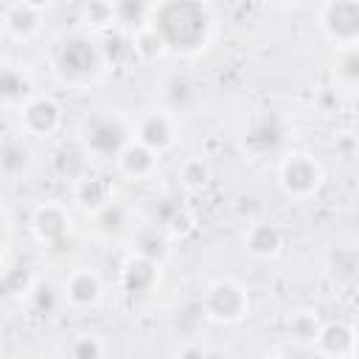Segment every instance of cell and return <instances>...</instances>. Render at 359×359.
I'll list each match as a JSON object with an SVG mask.
<instances>
[{
    "instance_id": "obj_10",
    "label": "cell",
    "mask_w": 359,
    "mask_h": 359,
    "mask_svg": "<svg viewBox=\"0 0 359 359\" xmlns=\"http://www.w3.org/2000/svg\"><path fill=\"white\" fill-rule=\"evenodd\" d=\"M28 227H31V236L36 238V244H42L45 250H59V247H65L70 241L73 216H70L65 202L48 199V202H39L31 210Z\"/></svg>"
},
{
    "instance_id": "obj_7",
    "label": "cell",
    "mask_w": 359,
    "mask_h": 359,
    "mask_svg": "<svg viewBox=\"0 0 359 359\" xmlns=\"http://www.w3.org/2000/svg\"><path fill=\"white\" fill-rule=\"evenodd\" d=\"M17 121H20V132L25 137L48 140V137H53V135L62 132V126H65V109H62V104L53 95H48V93H31L17 107Z\"/></svg>"
},
{
    "instance_id": "obj_19",
    "label": "cell",
    "mask_w": 359,
    "mask_h": 359,
    "mask_svg": "<svg viewBox=\"0 0 359 359\" xmlns=\"http://www.w3.org/2000/svg\"><path fill=\"white\" fill-rule=\"evenodd\" d=\"M314 353L328 359H353L356 356V328L345 320H323V328L314 339Z\"/></svg>"
},
{
    "instance_id": "obj_20",
    "label": "cell",
    "mask_w": 359,
    "mask_h": 359,
    "mask_svg": "<svg viewBox=\"0 0 359 359\" xmlns=\"http://www.w3.org/2000/svg\"><path fill=\"white\" fill-rule=\"evenodd\" d=\"M36 280H39V275H36L34 264H28L25 258H14L11 264H6L0 269V300L22 303Z\"/></svg>"
},
{
    "instance_id": "obj_26",
    "label": "cell",
    "mask_w": 359,
    "mask_h": 359,
    "mask_svg": "<svg viewBox=\"0 0 359 359\" xmlns=\"http://www.w3.org/2000/svg\"><path fill=\"white\" fill-rule=\"evenodd\" d=\"M196 101H199V90L194 87V81L188 76L174 73L163 81V107L168 112H174L177 118L182 112H191L196 107Z\"/></svg>"
},
{
    "instance_id": "obj_34",
    "label": "cell",
    "mask_w": 359,
    "mask_h": 359,
    "mask_svg": "<svg viewBox=\"0 0 359 359\" xmlns=\"http://www.w3.org/2000/svg\"><path fill=\"white\" fill-rule=\"evenodd\" d=\"M65 351L70 356H76V359H101V356L109 353L107 342L101 337H95V334H79V337H73Z\"/></svg>"
},
{
    "instance_id": "obj_25",
    "label": "cell",
    "mask_w": 359,
    "mask_h": 359,
    "mask_svg": "<svg viewBox=\"0 0 359 359\" xmlns=\"http://www.w3.org/2000/svg\"><path fill=\"white\" fill-rule=\"evenodd\" d=\"M328 70H331L334 87L351 95L356 90V84H359V48L356 45L334 48V56H331Z\"/></svg>"
},
{
    "instance_id": "obj_13",
    "label": "cell",
    "mask_w": 359,
    "mask_h": 359,
    "mask_svg": "<svg viewBox=\"0 0 359 359\" xmlns=\"http://www.w3.org/2000/svg\"><path fill=\"white\" fill-rule=\"evenodd\" d=\"M146 222L157 224L171 241L185 238V236H191V233L196 230V216H194V210H191L180 196H171V194H165V196H160V199L151 202Z\"/></svg>"
},
{
    "instance_id": "obj_38",
    "label": "cell",
    "mask_w": 359,
    "mask_h": 359,
    "mask_svg": "<svg viewBox=\"0 0 359 359\" xmlns=\"http://www.w3.org/2000/svg\"><path fill=\"white\" fill-rule=\"evenodd\" d=\"M22 3H28V6H34V8H39V11H45L48 6H53V0H22Z\"/></svg>"
},
{
    "instance_id": "obj_29",
    "label": "cell",
    "mask_w": 359,
    "mask_h": 359,
    "mask_svg": "<svg viewBox=\"0 0 359 359\" xmlns=\"http://www.w3.org/2000/svg\"><path fill=\"white\" fill-rule=\"evenodd\" d=\"M101 53H104L107 70H126L129 65H137L132 50V36L118 28L101 34Z\"/></svg>"
},
{
    "instance_id": "obj_23",
    "label": "cell",
    "mask_w": 359,
    "mask_h": 359,
    "mask_svg": "<svg viewBox=\"0 0 359 359\" xmlns=\"http://www.w3.org/2000/svg\"><path fill=\"white\" fill-rule=\"evenodd\" d=\"M34 93V79L22 65L0 62V107L17 109Z\"/></svg>"
},
{
    "instance_id": "obj_8",
    "label": "cell",
    "mask_w": 359,
    "mask_h": 359,
    "mask_svg": "<svg viewBox=\"0 0 359 359\" xmlns=\"http://www.w3.org/2000/svg\"><path fill=\"white\" fill-rule=\"evenodd\" d=\"M317 28L331 48L359 42V0H323L317 11Z\"/></svg>"
},
{
    "instance_id": "obj_28",
    "label": "cell",
    "mask_w": 359,
    "mask_h": 359,
    "mask_svg": "<svg viewBox=\"0 0 359 359\" xmlns=\"http://www.w3.org/2000/svg\"><path fill=\"white\" fill-rule=\"evenodd\" d=\"M154 0H112V20L115 28L123 34H135L151 20Z\"/></svg>"
},
{
    "instance_id": "obj_32",
    "label": "cell",
    "mask_w": 359,
    "mask_h": 359,
    "mask_svg": "<svg viewBox=\"0 0 359 359\" xmlns=\"http://www.w3.org/2000/svg\"><path fill=\"white\" fill-rule=\"evenodd\" d=\"M79 22L84 31L101 36L107 31L115 28V20H112V0H81L79 6Z\"/></svg>"
},
{
    "instance_id": "obj_22",
    "label": "cell",
    "mask_w": 359,
    "mask_h": 359,
    "mask_svg": "<svg viewBox=\"0 0 359 359\" xmlns=\"http://www.w3.org/2000/svg\"><path fill=\"white\" fill-rule=\"evenodd\" d=\"M90 219H93V230H95V236H101V238H107V241L126 238L129 230L135 227L132 208L123 205L121 199H112L107 208H101V210L93 213Z\"/></svg>"
},
{
    "instance_id": "obj_24",
    "label": "cell",
    "mask_w": 359,
    "mask_h": 359,
    "mask_svg": "<svg viewBox=\"0 0 359 359\" xmlns=\"http://www.w3.org/2000/svg\"><path fill=\"white\" fill-rule=\"evenodd\" d=\"M320 328H323V317H320V311L311 309V306H297V309H292V311L286 314V320H283L286 342L303 345V348H311V345H314ZM311 351H314V348H311Z\"/></svg>"
},
{
    "instance_id": "obj_31",
    "label": "cell",
    "mask_w": 359,
    "mask_h": 359,
    "mask_svg": "<svg viewBox=\"0 0 359 359\" xmlns=\"http://www.w3.org/2000/svg\"><path fill=\"white\" fill-rule=\"evenodd\" d=\"M132 36V50H135V62L137 65H157L168 56V48L163 42V36L151 28V25H143L140 31L129 34Z\"/></svg>"
},
{
    "instance_id": "obj_2",
    "label": "cell",
    "mask_w": 359,
    "mask_h": 359,
    "mask_svg": "<svg viewBox=\"0 0 359 359\" xmlns=\"http://www.w3.org/2000/svg\"><path fill=\"white\" fill-rule=\"evenodd\" d=\"M48 65H50L53 79L65 84L67 90L95 87L107 73L104 53H101V36L84 28L62 34L48 50Z\"/></svg>"
},
{
    "instance_id": "obj_14",
    "label": "cell",
    "mask_w": 359,
    "mask_h": 359,
    "mask_svg": "<svg viewBox=\"0 0 359 359\" xmlns=\"http://www.w3.org/2000/svg\"><path fill=\"white\" fill-rule=\"evenodd\" d=\"M283 244H286L283 230L269 219H252L241 233V247L255 261H275L283 252Z\"/></svg>"
},
{
    "instance_id": "obj_21",
    "label": "cell",
    "mask_w": 359,
    "mask_h": 359,
    "mask_svg": "<svg viewBox=\"0 0 359 359\" xmlns=\"http://www.w3.org/2000/svg\"><path fill=\"white\" fill-rule=\"evenodd\" d=\"M126 241H129V250H132V252H137V255H143V258H151V261H157V264H163V261L171 255V238H168L157 224H151V222L135 224V227L129 230Z\"/></svg>"
},
{
    "instance_id": "obj_5",
    "label": "cell",
    "mask_w": 359,
    "mask_h": 359,
    "mask_svg": "<svg viewBox=\"0 0 359 359\" xmlns=\"http://www.w3.org/2000/svg\"><path fill=\"white\" fill-rule=\"evenodd\" d=\"M199 311L213 325H238L252 311L250 289L236 278H216L202 289Z\"/></svg>"
},
{
    "instance_id": "obj_16",
    "label": "cell",
    "mask_w": 359,
    "mask_h": 359,
    "mask_svg": "<svg viewBox=\"0 0 359 359\" xmlns=\"http://www.w3.org/2000/svg\"><path fill=\"white\" fill-rule=\"evenodd\" d=\"M118 177H123L126 182H149L157 168H160V154H154L149 146L137 143L135 137L118 151V157L112 160Z\"/></svg>"
},
{
    "instance_id": "obj_11",
    "label": "cell",
    "mask_w": 359,
    "mask_h": 359,
    "mask_svg": "<svg viewBox=\"0 0 359 359\" xmlns=\"http://www.w3.org/2000/svg\"><path fill=\"white\" fill-rule=\"evenodd\" d=\"M62 297H65V306L67 309H76V311H90V309H98L107 297V283L101 278L98 269L93 266H73L65 280H62Z\"/></svg>"
},
{
    "instance_id": "obj_9",
    "label": "cell",
    "mask_w": 359,
    "mask_h": 359,
    "mask_svg": "<svg viewBox=\"0 0 359 359\" xmlns=\"http://www.w3.org/2000/svg\"><path fill=\"white\" fill-rule=\"evenodd\" d=\"M132 137L143 146H149L154 154L165 157L177 149L180 143V118L168 112L165 107L146 109L135 123H132Z\"/></svg>"
},
{
    "instance_id": "obj_1",
    "label": "cell",
    "mask_w": 359,
    "mask_h": 359,
    "mask_svg": "<svg viewBox=\"0 0 359 359\" xmlns=\"http://www.w3.org/2000/svg\"><path fill=\"white\" fill-rule=\"evenodd\" d=\"M149 25L174 56H199L216 36V14L208 0H154Z\"/></svg>"
},
{
    "instance_id": "obj_12",
    "label": "cell",
    "mask_w": 359,
    "mask_h": 359,
    "mask_svg": "<svg viewBox=\"0 0 359 359\" xmlns=\"http://www.w3.org/2000/svg\"><path fill=\"white\" fill-rule=\"evenodd\" d=\"M121 292L123 297L140 303V300H149L157 289H160V280H163V264L151 261V258H143L137 252H129V258L121 264Z\"/></svg>"
},
{
    "instance_id": "obj_18",
    "label": "cell",
    "mask_w": 359,
    "mask_h": 359,
    "mask_svg": "<svg viewBox=\"0 0 359 359\" xmlns=\"http://www.w3.org/2000/svg\"><path fill=\"white\" fill-rule=\"evenodd\" d=\"M34 168V149L28 137L6 135L0 137V180L3 182H22Z\"/></svg>"
},
{
    "instance_id": "obj_6",
    "label": "cell",
    "mask_w": 359,
    "mask_h": 359,
    "mask_svg": "<svg viewBox=\"0 0 359 359\" xmlns=\"http://www.w3.org/2000/svg\"><path fill=\"white\" fill-rule=\"evenodd\" d=\"M289 121L280 112L272 109H261L255 112L244 132H241V149L247 157L252 160H264L269 154H283V146L289 140Z\"/></svg>"
},
{
    "instance_id": "obj_37",
    "label": "cell",
    "mask_w": 359,
    "mask_h": 359,
    "mask_svg": "<svg viewBox=\"0 0 359 359\" xmlns=\"http://www.w3.org/2000/svg\"><path fill=\"white\" fill-rule=\"evenodd\" d=\"M6 238H8V222H6V213L0 210V252L6 247Z\"/></svg>"
},
{
    "instance_id": "obj_36",
    "label": "cell",
    "mask_w": 359,
    "mask_h": 359,
    "mask_svg": "<svg viewBox=\"0 0 359 359\" xmlns=\"http://www.w3.org/2000/svg\"><path fill=\"white\" fill-rule=\"evenodd\" d=\"M303 0H264V6H269V8H275V11H289V8H294V6H300Z\"/></svg>"
},
{
    "instance_id": "obj_17",
    "label": "cell",
    "mask_w": 359,
    "mask_h": 359,
    "mask_svg": "<svg viewBox=\"0 0 359 359\" xmlns=\"http://www.w3.org/2000/svg\"><path fill=\"white\" fill-rule=\"evenodd\" d=\"M0 25L14 42H34L45 28V11L22 0H8L0 14Z\"/></svg>"
},
{
    "instance_id": "obj_30",
    "label": "cell",
    "mask_w": 359,
    "mask_h": 359,
    "mask_svg": "<svg viewBox=\"0 0 359 359\" xmlns=\"http://www.w3.org/2000/svg\"><path fill=\"white\" fill-rule=\"evenodd\" d=\"M213 180V168L205 157L194 154V157H185L180 165H177V185L185 191V194H199L210 185Z\"/></svg>"
},
{
    "instance_id": "obj_3",
    "label": "cell",
    "mask_w": 359,
    "mask_h": 359,
    "mask_svg": "<svg viewBox=\"0 0 359 359\" xmlns=\"http://www.w3.org/2000/svg\"><path fill=\"white\" fill-rule=\"evenodd\" d=\"M132 140V121L118 109H101L79 123L76 143L87 160L112 163L118 151Z\"/></svg>"
},
{
    "instance_id": "obj_33",
    "label": "cell",
    "mask_w": 359,
    "mask_h": 359,
    "mask_svg": "<svg viewBox=\"0 0 359 359\" xmlns=\"http://www.w3.org/2000/svg\"><path fill=\"white\" fill-rule=\"evenodd\" d=\"M25 303L34 309L36 317H53V314L65 306V297H62V289H59V286H53V283H48V280L39 278V280L34 283V289L28 292Z\"/></svg>"
},
{
    "instance_id": "obj_27",
    "label": "cell",
    "mask_w": 359,
    "mask_h": 359,
    "mask_svg": "<svg viewBox=\"0 0 359 359\" xmlns=\"http://www.w3.org/2000/svg\"><path fill=\"white\" fill-rule=\"evenodd\" d=\"M325 272L331 275L334 283H342V286L353 283L356 272H359V252H356V247L351 241L334 244L328 250V255H325Z\"/></svg>"
},
{
    "instance_id": "obj_15",
    "label": "cell",
    "mask_w": 359,
    "mask_h": 359,
    "mask_svg": "<svg viewBox=\"0 0 359 359\" xmlns=\"http://www.w3.org/2000/svg\"><path fill=\"white\" fill-rule=\"evenodd\" d=\"M73 202L84 216L98 213L101 208H107L112 199H118L115 194V182L104 174H93V171H81L73 180Z\"/></svg>"
},
{
    "instance_id": "obj_4",
    "label": "cell",
    "mask_w": 359,
    "mask_h": 359,
    "mask_svg": "<svg viewBox=\"0 0 359 359\" xmlns=\"http://www.w3.org/2000/svg\"><path fill=\"white\" fill-rule=\"evenodd\" d=\"M275 180H278V188H280V194L286 199L309 202V199H314L323 191L325 168H323V163L311 151L292 149V151L280 154L278 168H275Z\"/></svg>"
},
{
    "instance_id": "obj_35",
    "label": "cell",
    "mask_w": 359,
    "mask_h": 359,
    "mask_svg": "<svg viewBox=\"0 0 359 359\" xmlns=\"http://www.w3.org/2000/svg\"><path fill=\"white\" fill-rule=\"evenodd\" d=\"M174 353H177V356H208V353H213V351H208L205 345H182V348H177Z\"/></svg>"
}]
</instances>
